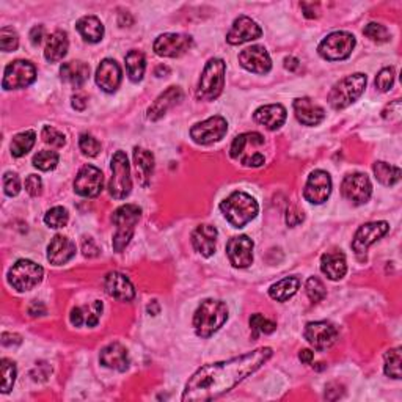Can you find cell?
<instances>
[{
  "mask_svg": "<svg viewBox=\"0 0 402 402\" xmlns=\"http://www.w3.org/2000/svg\"><path fill=\"white\" fill-rule=\"evenodd\" d=\"M148 311H149L151 314H157V313H159V305H157V302H153V304L148 305Z\"/></svg>",
  "mask_w": 402,
  "mask_h": 402,
  "instance_id": "e7e4bbea",
  "label": "cell"
},
{
  "mask_svg": "<svg viewBox=\"0 0 402 402\" xmlns=\"http://www.w3.org/2000/svg\"><path fill=\"white\" fill-rule=\"evenodd\" d=\"M61 79L75 88H80L90 77V66L84 61H68L60 68Z\"/></svg>",
  "mask_w": 402,
  "mask_h": 402,
  "instance_id": "4dcf8cb0",
  "label": "cell"
},
{
  "mask_svg": "<svg viewBox=\"0 0 402 402\" xmlns=\"http://www.w3.org/2000/svg\"><path fill=\"white\" fill-rule=\"evenodd\" d=\"M305 339L316 350L330 349L338 339L336 327L327 322V320H316V322H308L305 327Z\"/></svg>",
  "mask_w": 402,
  "mask_h": 402,
  "instance_id": "9a60e30c",
  "label": "cell"
},
{
  "mask_svg": "<svg viewBox=\"0 0 402 402\" xmlns=\"http://www.w3.org/2000/svg\"><path fill=\"white\" fill-rule=\"evenodd\" d=\"M69 214L61 206H55L52 209H49L44 216V223H46L49 228H63V226L68 225Z\"/></svg>",
  "mask_w": 402,
  "mask_h": 402,
  "instance_id": "b9f144b4",
  "label": "cell"
},
{
  "mask_svg": "<svg viewBox=\"0 0 402 402\" xmlns=\"http://www.w3.org/2000/svg\"><path fill=\"white\" fill-rule=\"evenodd\" d=\"M261 35L262 30L253 19H250L248 16H239L236 21L232 22L228 35H226V41H228L231 46H239V44L258 40Z\"/></svg>",
  "mask_w": 402,
  "mask_h": 402,
  "instance_id": "ffe728a7",
  "label": "cell"
},
{
  "mask_svg": "<svg viewBox=\"0 0 402 402\" xmlns=\"http://www.w3.org/2000/svg\"><path fill=\"white\" fill-rule=\"evenodd\" d=\"M401 112H402L401 100L396 99L387 107L385 110H383V118L389 119V121H393V119H399L401 118Z\"/></svg>",
  "mask_w": 402,
  "mask_h": 402,
  "instance_id": "db71d44e",
  "label": "cell"
},
{
  "mask_svg": "<svg viewBox=\"0 0 402 402\" xmlns=\"http://www.w3.org/2000/svg\"><path fill=\"white\" fill-rule=\"evenodd\" d=\"M142 209L137 204H124L119 206L118 209L113 212V225L117 226V232L113 236V250L117 253H121L126 248V245L131 242L132 236H134V230L138 220H140Z\"/></svg>",
  "mask_w": 402,
  "mask_h": 402,
  "instance_id": "8992f818",
  "label": "cell"
},
{
  "mask_svg": "<svg viewBox=\"0 0 402 402\" xmlns=\"http://www.w3.org/2000/svg\"><path fill=\"white\" fill-rule=\"evenodd\" d=\"M226 132H228V123H226L223 117L217 115L193 124L191 129V137L198 144H211L222 140Z\"/></svg>",
  "mask_w": 402,
  "mask_h": 402,
  "instance_id": "7c38bea8",
  "label": "cell"
},
{
  "mask_svg": "<svg viewBox=\"0 0 402 402\" xmlns=\"http://www.w3.org/2000/svg\"><path fill=\"white\" fill-rule=\"evenodd\" d=\"M79 148L88 157H96L100 151V143L90 134H82L79 138Z\"/></svg>",
  "mask_w": 402,
  "mask_h": 402,
  "instance_id": "681fc988",
  "label": "cell"
},
{
  "mask_svg": "<svg viewBox=\"0 0 402 402\" xmlns=\"http://www.w3.org/2000/svg\"><path fill=\"white\" fill-rule=\"evenodd\" d=\"M363 34L375 43H387L389 40V31L387 30L385 25L377 22H369L366 27L363 29Z\"/></svg>",
  "mask_w": 402,
  "mask_h": 402,
  "instance_id": "bcb514c9",
  "label": "cell"
},
{
  "mask_svg": "<svg viewBox=\"0 0 402 402\" xmlns=\"http://www.w3.org/2000/svg\"><path fill=\"white\" fill-rule=\"evenodd\" d=\"M19 46V36L11 27H3L0 30V47L3 52H11Z\"/></svg>",
  "mask_w": 402,
  "mask_h": 402,
  "instance_id": "c3c4849f",
  "label": "cell"
},
{
  "mask_svg": "<svg viewBox=\"0 0 402 402\" xmlns=\"http://www.w3.org/2000/svg\"><path fill=\"white\" fill-rule=\"evenodd\" d=\"M134 161L138 172V179H140L142 186H148L151 179V174L154 172V156L151 151L143 148L134 149Z\"/></svg>",
  "mask_w": 402,
  "mask_h": 402,
  "instance_id": "e575fe53",
  "label": "cell"
},
{
  "mask_svg": "<svg viewBox=\"0 0 402 402\" xmlns=\"http://www.w3.org/2000/svg\"><path fill=\"white\" fill-rule=\"evenodd\" d=\"M226 63L222 59H211L206 63L198 82L197 98L203 100L217 99L225 87Z\"/></svg>",
  "mask_w": 402,
  "mask_h": 402,
  "instance_id": "52a82bcc",
  "label": "cell"
},
{
  "mask_svg": "<svg viewBox=\"0 0 402 402\" xmlns=\"http://www.w3.org/2000/svg\"><path fill=\"white\" fill-rule=\"evenodd\" d=\"M182 99H184V93H182L181 88L170 87L168 90L163 91L161 96L151 104V107L148 109V118L151 121H157V119H161L170 109H172V107L179 104Z\"/></svg>",
  "mask_w": 402,
  "mask_h": 402,
  "instance_id": "484cf974",
  "label": "cell"
},
{
  "mask_svg": "<svg viewBox=\"0 0 402 402\" xmlns=\"http://www.w3.org/2000/svg\"><path fill=\"white\" fill-rule=\"evenodd\" d=\"M388 230L389 225L387 222H371L362 225L355 232L354 241H352V248L357 255H366L371 245L385 236Z\"/></svg>",
  "mask_w": 402,
  "mask_h": 402,
  "instance_id": "ac0fdd59",
  "label": "cell"
},
{
  "mask_svg": "<svg viewBox=\"0 0 402 402\" xmlns=\"http://www.w3.org/2000/svg\"><path fill=\"white\" fill-rule=\"evenodd\" d=\"M36 134L34 131H24L21 134L13 137L11 142V154L13 157H22L35 147Z\"/></svg>",
  "mask_w": 402,
  "mask_h": 402,
  "instance_id": "74e56055",
  "label": "cell"
},
{
  "mask_svg": "<svg viewBox=\"0 0 402 402\" xmlns=\"http://www.w3.org/2000/svg\"><path fill=\"white\" fill-rule=\"evenodd\" d=\"M94 77H96V84L100 90H104L105 93H113L118 90L119 84H121L123 73L115 60L104 59L99 63Z\"/></svg>",
  "mask_w": 402,
  "mask_h": 402,
  "instance_id": "7402d4cb",
  "label": "cell"
},
{
  "mask_svg": "<svg viewBox=\"0 0 402 402\" xmlns=\"http://www.w3.org/2000/svg\"><path fill=\"white\" fill-rule=\"evenodd\" d=\"M36 79V69L27 60L11 61L5 68L2 87L3 90H19L31 85Z\"/></svg>",
  "mask_w": 402,
  "mask_h": 402,
  "instance_id": "8fae6325",
  "label": "cell"
},
{
  "mask_svg": "<svg viewBox=\"0 0 402 402\" xmlns=\"http://www.w3.org/2000/svg\"><path fill=\"white\" fill-rule=\"evenodd\" d=\"M99 360L105 368L119 371V373H124V371L129 368L128 350L119 343H110L109 345H105V348L100 350Z\"/></svg>",
  "mask_w": 402,
  "mask_h": 402,
  "instance_id": "f1b7e54d",
  "label": "cell"
},
{
  "mask_svg": "<svg viewBox=\"0 0 402 402\" xmlns=\"http://www.w3.org/2000/svg\"><path fill=\"white\" fill-rule=\"evenodd\" d=\"M264 144H266V140L260 132H245L234 138L230 154L244 167L258 168L266 162V156L262 153Z\"/></svg>",
  "mask_w": 402,
  "mask_h": 402,
  "instance_id": "3957f363",
  "label": "cell"
},
{
  "mask_svg": "<svg viewBox=\"0 0 402 402\" xmlns=\"http://www.w3.org/2000/svg\"><path fill=\"white\" fill-rule=\"evenodd\" d=\"M253 241L248 236H236L226 244V255L237 269H245L253 262Z\"/></svg>",
  "mask_w": 402,
  "mask_h": 402,
  "instance_id": "d6986e66",
  "label": "cell"
},
{
  "mask_svg": "<svg viewBox=\"0 0 402 402\" xmlns=\"http://www.w3.org/2000/svg\"><path fill=\"white\" fill-rule=\"evenodd\" d=\"M228 320V308L222 300L206 299L193 316V329L200 338H211Z\"/></svg>",
  "mask_w": 402,
  "mask_h": 402,
  "instance_id": "7a4b0ae2",
  "label": "cell"
},
{
  "mask_svg": "<svg viewBox=\"0 0 402 402\" xmlns=\"http://www.w3.org/2000/svg\"><path fill=\"white\" fill-rule=\"evenodd\" d=\"M43 36H44L43 25H35V27L30 30V41H31V44H35V46H38V44L41 43Z\"/></svg>",
  "mask_w": 402,
  "mask_h": 402,
  "instance_id": "91938a15",
  "label": "cell"
},
{
  "mask_svg": "<svg viewBox=\"0 0 402 402\" xmlns=\"http://www.w3.org/2000/svg\"><path fill=\"white\" fill-rule=\"evenodd\" d=\"M77 31L88 43H98L104 36V25L96 16H84L77 21Z\"/></svg>",
  "mask_w": 402,
  "mask_h": 402,
  "instance_id": "836d02e7",
  "label": "cell"
},
{
  "mask_svg": "<svg viewBox=\"0 0 402 402\" xmlns=\"http://www.w3.org/2000/svg\"><path fill=\"white\" fill-rule=\"evenodd\" d=\"M218 232L216 226L212 225H198L195 231L192 232V245L193 248L198 251L201 256L209 258L216 253V244H217Z\"/></svg>",
  "mask_w": 402,
  "mask_h": 402,
  "instance_id": "cb8c5ba5",
  "label": "cell"
},
{
  "mask_svg": "<svg viewBox=\"0 0 402 402\" xmlns=\"http://www.w3.org/2000/svg\"><path fill=\"white\" fill-rule=\"evenodd\" d=\"M29 314L31 318L44 316V314H46V306H44L41 302H31V305L29 306Z\"/></svg>",
  "mask_w": 402,
  "mask_h": 402,
  "instance_id": "680465c9",
  "label": "cell"
},
{
  "mask_svg": "<svg viewBox=\"0 0 402 402\" xmlns=\"http://www.w3.org/2000/svg\"><path fill=\"white\" fill-rule=\"evenodd\" d=\"M383 371L392 379H401V349H389L385 354V364Z\"/></svg>",
  "mask_w": 402,
  "mask_h": 402,
  "instance_id": "60d3db41",
  "label": "cell"
},
{
  "mask_svg": "<svg viewBox=\"0 0 402 402\" xmlns=\"http://www.w3.org/2000/svg\"><path fill=\"white\" fill-rule=\"evenodd\" d=\"M239 63L241 66L255 74H267L272 69V60L270 55L262 46H251L244 49L239 54Z\"/></svg>",
  "mask_w": 402,
  "mask_h": 402,
  "instance_id": "44dd1931",
  "label": "cell"
},
{
  "mask_svg": "<svg viewBox=\"0 0 402 402\" xmlns=\"http://www.w3.org/2000/svg\"><path fill=\"white\" fill-rule=\"evenodd\" d=\"M41 138L44 143H47L50 144V147H55V148L65 147V143H66V137L63 135L60 131L52 128V126H44L41 131Z\"/></svg>",
  "mask_w": 402,
  "mask_h": 402,
  "instance_id": "7dc6e473",
  "label": "cell"
},
{
  "mask_svg": "<svg viewBox=\"0 0 402 402\" xmlns=\"http://www.w3.org/2000/svg\"><path fill=\"white\" fill-rule=\"evenodd\" d=\"M68 47H69L68 35L65 31L57 30L47 38L46 49H44V57H46V60L50 63L60 61L63 60V57L68 54Z\"/></svg>",
  "mask_w": 402,
  "mask_h": 402,
  "instance_id": "d6a6232c",
  "label": "cell"
},
{
  "mask_svg": "<svg viewBox=\"0 0 402 402\" xmlns=\"http://www.w3.org/2000/svg\"><path fill=\"white\" fill-rule=\"evenodd\" d=\"M112 178L109 182V193L115 200H124L132 191L131 167L128 156L123 151H117L112 157Z\"/></svg>",
  "mask_w": 402,
  "mask_h": 402,
  "instance_id": "ba28073f",
  "label": "cell"
},
{
  "mask_svg": "<svg viewBox=\"0 0 402 402\" xmlns=\"http://www.w3.org/2000/svg\"><path fill=\"white\" fill-rule=\"evenodd\" d=\"M374 174L377 181L382 182L383 186H394L401 179V168L389 165L387 162H375Z\"/></svg>",
  "mask_w": 402,
  "mask_h": 402,
  "instance_id": "f35d334b",
  "label": "cell"
},
{
  "mask_svg": "<svg viewBox=\"0 0 402 402\" xmlns=\"http://www.w3.org/2000/svg\"><path fill=\"white\" fill-rule=\"evenodd\" d=\"M272 354L270 348H260L230 360L204 364L188 379L181 399L191 402L217 399L256 373Z\"/></svg>",
  "mask_w": 402,
  "mask_h": 402,
  "instance_id": "6da1fadb",
  "label": "cell"
},
{
  "mask_svg": "<svg viewBox=\"0 0 402 402\" xmlns=\"http://www.w3.org/2000/svg\"><path fill=\"white\" fill-rule=\"evenodd\" d=\"M3 188L8 197H16L21 192V179L16 173H5L3 174Z\"/></svg>",
  "mask_w": 402,
  "mask_h": 402,
  "instance_id": "816d5d0a",
  "label": "cell"
},
{
  "mask_svg": "<svg viewBox=\"0 0 402 402\" xmlns=\"http://www.w3.org/2000/svg\"><path fill=\"white\" fill-rule=\"evenodd\" d=\"M250 329L253 333V338H258L260 335H270L276 329V324L274 320H270L267 318H264L262 314H253L250 318Z\"/></svg>",
  "mask_w": 402,
  "mask_h": 402,
  "instance_id": "ab89813d",
  "label": "cell"
},
{
  "mask_svg": "<svg viewBox=\"0 0 402 402\" xmlns=\"http://www.w3.org/2000/svg\"><path fill=\"white\" fill-rule=\"evenodd\" d=\"M59 163V154L55 151H40V153L34 156V167H36L41 172H50Z\"/></svg>",
  "mask_w": 402,
  "mask_h": 402,
  "instance_id": "ee69618b",
  "label": "cell"
},
{
  "mask_svg": "<svg viewBox=\"0 0 402 402\" xmlns=\"http://www.w3.org/2000/svg\"><path fill=\"white\" fill-rule=\"evenodd\" d=\"M0 369H2V393L11 392L13 385H15L17 369L15 362L8 360V358H2L0 362Z\"/></svg>",
  "mask_w": 402,
  "mask_h": 402,
  "instance_id": "7bdbcfd3",
  "label": "cell"
},
{
  "mask_svg": "<svg viewBox=\"0 0 402 402\" xmlns=\"http://www.w3.org/2000/svg\"><path fill=\"white\" fill-rule=\"evenodd\" d=\"M21 343H22V339L21 336L16 335V333H3L2 335V344L5 345V348H11V345H17Z\"/></svg>",
  "mask_w": 402,
  "mask_h": 402,
  "instance_id": "6f0895ef",
  "label": "cell"
},
{
  "mask_svg": "<svg viewBox=\"0 0 402 402\" xmlns=\"http://www.w3.org/2000/svg\"><path fill=\"white\" fill-rule=\"evenodd\" d=\"M44 269L30 260H19L8 272V283L19 292H25L40 285Z\"/></svg>",
  "mask_w": 402,
  "mask_h": 402,
  "instance_id": "9c48e42d",
  "label": "cell"
},
{
  "mask_svg": "<svg viewBox=\"0 0 402 402\" xmlns=\"http://www.w3.org/2000/svg\"><path fill=\"white\" fill-rule=\"evenodd\" d=\"M193 40L192 36L182 35V34H163L157 36L154 41V52L159 57H170V59H176V57L184 55L188 49L192 47Z\"/></svg>",
  "mask_w": 402,
  "mask_h": 402,
  "instance_id": "2e32d148",
  "label": "cell"
},
{
  "mask_svg": "<svg viewBox=\"0 0 402 402\" xmlns=\"http://www.w3.org/2000/svg\"><path fill=\"white\" fill-rule=\"evenodd\" d=\"M126 69L132 82H140L143 79L144 69H147V60L140 50H131L126 55Z\"/></svg>",
  "mask_w": 402,
  "mask_h": 402,
  "instance_id": "8d00e7d4",
  "label": "cell"
},
{
  "mask_svg": "<svg viewBox=\"0 0 402 402\" xmlns=\"http://www.w3.org/2000/svg\"><path fill=\"white\" fill-rule=\"evenodd\" d=\"M82 251H84V255L87 258H94V256L99 255L98 245L94 244V241H93L91 237H88V239H85L84 242H82Z\"/></svg>",
  "mask_w": 402,
  "mask_h": 402,
  "instance_id": "9f6ffc18",
  "label": "cell"
},
{
  "mask_svg": "<svg viewBox=\"0 0 402 402\" xmlns=\"http://www.w3.org/2000/svg\"><path fill=\"white\" fill-rule=\"evenodd\" d=\"M75 256V244L65 236L57 234L47 245V260L54 266H61Z\"/></svg>",
  "mask_w": 402,
  "mask_h": 402,
  "instance_id": "83f0119b",
  "label": "cell"
},
{
  "mask_svg": "<svg viewBox=\"0 0 402 402\" xmlns=\"http://www.w3.org/2000/svg\"><path fill=\"white\" fill-rule=\"evenodd\" d=\"M302 222H304V214H302L295 206L289 207L286 214V223L289 226H297Z\"/></svg>",
  "mask_w": 402,
  "mask_h": 402,
  "instance_id": "11a10c76",
  "label": "cell"
},
{
  "mask_svg": "<svg viewBox=\"0 0 402 402\" xmlns=\"http://www.w3.org/2000/svg\"><path fill=\"white\" fill-rule=\"evenodd\" d=\"M286 109L281 104H267L262 105L253 113V119L258 123L264 126V128L269 131H276L280 129L286 121Z\"/></svg>",
  "mask_w": 402,
  "mask_h": 402,
  "instance_id": "4316f807",
  "label": "cell"
},
{
  "mask_svg": "<svg viewBox=\"0 0 402 402\" xmlns=\"http://www.w3.org/2000/svg\"><path fill=\"white\" fill-rule=\"evenodd\" d=\"M220 211L230 225L234 228H244L258 216L260 206L251 195L245 192H232L228 198L220 203Z\"/></svg>",
  "mask_w": 402,
  "mask_h": 402,
  "instance_id": "277c9868",
  "label": "cell"
},
{
  "mask_svg": "<svg viewBox=\"0 0 402 402\" xmlns=\"http://www.w3.org/2000/svg\"><path fill=\"white\" fill-rule=\"evenodd\" d=\"M73 107L75 110H84L87 107V98L84 94H74L73 96Z\"/></svg>",
  "mask_w": 402,
  "mask_h": 402,
  "instance_id": "94428289",
  "label": "cell"
},
{
  "mask_svg": "<svg viewBox=\"0 0 402 402\" xmlns=\"http://www.w3.org/2000/svg\"><path fill=\"white\" fill-rule=\"evenodd\" d=\"M294 113L299 123L305 126H318L324 121L325 110L310 98H299L294 100Z\"/></svg>",
  "mask_w": 402,
  "mask_h": 402,
  "instance_id": "d4e9b609",
  "label": "cell"
},
{
  "mask_svg": "<svg viewBox=\"0 0 402 402\" xmlns=\"http://www.w3.org/2000/svg\"><path fill=\"white\" fill-rule=\"evenodd\" d=\"M25 191H27V193L31 195V197H38L43 191V181L40 176L30 174L29 178L25 179Z\"/></svg>",
  "mask_w": 402,
  "mask_h": 402,
  "instance_id": "f5cc1de1",
  "label": "cell"
},
{
  "mask_svg": "<svg viewBox=\"0 0 402 402\" xmlns=\"http://www.w3.org/2000/svg\"><path fill=\"white\" fill-rule=\"evenodd\" d=\"M299 286H300L299 278H295V276H286V278H283L278 283L270 286L269 295L276 302H286L297 292Z\"/></svg>",
  "mask_w": 402,
  "mask_h": 402,
  "instance_id": "d590c367",
  "label": "cell"
},
{
  "mask_svg": "<svg viewBox=\"0 0 402 402\" xmlns=\"http://www.w3.org/2000/svg\"><path fill=\"white\" fill-rule=\"evenodd\" d=\"M355 47V36L349 31H333L320 41L318 52L322 59L329 61L344 60L352 54Z\"/></svg>",
  "mask_w": 402,
  "mask_h": 402,
  "instance_id": "30bf717a",
  "label": "cell"
},
{
  "mask_svg": "<svg viewBox=\"0 0 402 402\" xmlns=\"http://www.w3.org/2000/svg\"><path fill=\"white\" fill-rule=\"evenodd\" d=\"M394 77H396V71H394L393 66L380 69L379 74H377V77H375L377 90L388 91L389 88H392L393 84H394Z\"/></svg>",
  "mask_w": 402,
  "mask_h": 402,
  "instance_id": "f907efd6",
  "label": "cell"
},
{
  "mask_svg": "<svg viewBox=\"0 0 402 402\" xmlns=\"http://www.w3.org/2000/svg\"><path fill=\"white\" fill-rule=\"evenodd\" d=\"M341 193L345 200L357 206L368 203L373 193V186L366 174L363 173H352L343 179Z\"/></svg>",
  "mask_w": 402,
  "mask_h": 402,
  "instance_id": "4fadbf2b",
  "label": "cell"
},
{
  "mask_svg": "<svg viewBox=\"0 0 402 402\" xmlns=\"http://www.w3.org/2000/svg\"><path fill=\"white\" fill-rule=\"evenodd\" d=\"M332 193V178L324 170H314L308 176L304 197L311 204H322Z\"/></svg>",
  "mask_w": 402,
  "mask_h": 402,
  "instance_id": "e0dca14e",
  "label": "cell"
},
{
  "mask_svg": "<svg viewBox=\"0 0 402 402\" xmlns=\"http://www.w3.org/2000/svg\"><path fill=\"white\" fill-rule=\"evenodd\" d=\"M104 176L99 168L85 165L79 170L74 181V192L84 198H94L103 192Z\"/></svg>",
  "mask_w": 402,
  "mask_h": 402,
  "instance_id": "5bb4252c",
  "label": "cell"
},
{
  "mask_svg": "<svg viewBox=\"0 0 402 402\" xmlns=\"http://www.w3.org/2000/svg\"><path fill=\"white\" fill-rule=\"evenodd\" d=\"M105 292L119 302H131L135 297V289L131 280L121 272H109L104 278Z\"/></svg>",
  "mask_w": 402,
  "mask_h": 402,
  "instance_id": "603a6c76",
  "label": "cell"
},
{
  "mask_svg": "<svg viewBox=\"0 0 402 402\" xmlns=\"http://www.w3.org/2000/svg\"><path fill=\"white\" fill-rule=\"evenodd\" d=\"M366 88V75L362 73L350 74L336 82L329 93V104L335 110H343L362 96Z\"/></svg>",
  "mask_w": 402,
  "mask_h": 402,
  "instance_id": "5b68a950",
  "label": "cell"
},
{
  "mask_svg": "<svg viewBox=\"0 0 402 402\" xmlns=\"http://www.w3.org/2000/svg\"><path fill=\"white\" fill-rule=\"evenodd\" d=\"M305 291L308 299H310L313 304H319V302H322L327 295L325 291V286L322 285V281L316 276H311V278H308L306 285H305Z\"/></svg>",
  "mask_w": 402,
  "mask_h": 402,
  "instance_id": "f6af8a7d",
  "label": "cell"
},
{
  "mask_svg": "<svg viewBox=\"0 0 402 402\" xmlns=\"http://www.w3.org/2000/svg\"><path fill=\"white\" fill-rule=\"evenodd\" d=\"M103 302L99 300H93L90 305H84V306H75L71 310V314H69V320L74 327H94L98 325L100 314H103Z\"/></svg>",
  "mask_w": 402,
  "mask_h": 402,
  "instance_id": "f546056e",
  "label": "cell"
},
{
  "mask_svg": "<svg viewBox=\"0 0 402 402\" xmlns=\"http://www.w3.org/2000/svg\"><path fill=\"white\" fill-rule=\"evenodd\" d=\"M320 270L322 274L329 276L330 280H341L348 272V262L343 253H325L320 258Z\"/></svg>",
  "mask_w": 402,
  "mask_h": 402,
  "instance_id": "1f68e13d",
  "label": "cell"
},
{
  "mask_svg": "<svg viewBox=\"0 0 402 402\" xmlns=\"http://www.w3.org/2000/svg\"><path fill=\"white\" fill-rule=\"evenodd\" d=\"M299 66L300 61L295 57H286L285 59V68L289 69V71H295V69H299Z\"/></svg>",
  "mask_w": 402,
  "mask_h": 402,
  "instance_id": "be15d7a7",
  "label": "cell"
},
{
  "mask_svg": "<svg viewBox=\"0 0 402 402\" xmlns=\"http://www.w3.org/2000/svg\"><path fill=\"white\" fill-rule=\"evenodd\" d=\"M299 358H300V362L302 363H305V364H310L313 362V358H314V354L310 350V349H302L300 350V354H299Z\"/></svg>",
  "mask_w": 402,
  "mask_h": 402,
  "instance_id": "6125c7cd",
  "label": "cell"
}]
</instances>
